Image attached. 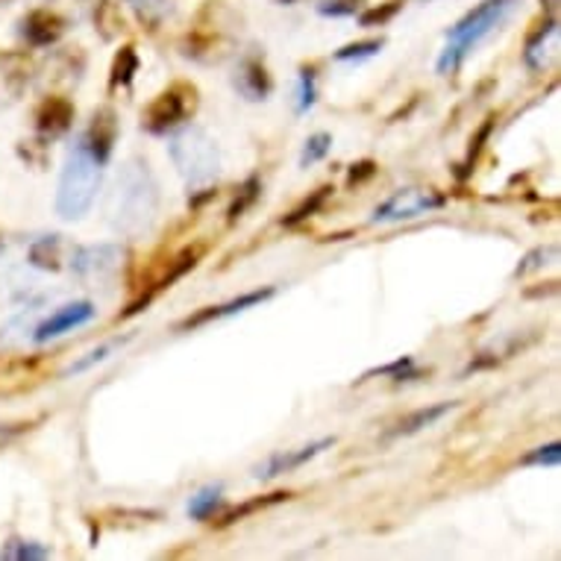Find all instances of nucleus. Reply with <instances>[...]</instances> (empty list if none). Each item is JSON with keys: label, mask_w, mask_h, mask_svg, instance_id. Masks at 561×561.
I'll use <instances>...</instances> for the list:
<instances>
[{"label": "nucleus", "mask_w": 561, "mask_h": 561, "mask_svg": "<svg viewBox=\"0 0 561 561\" xmlns=\"http://www.w3.org/2000/svg\"><path fill=\"white\" fill-rule=\"evenodd\" d=\"M159 183L145 159H127L115 176L110 201H106V221L118 236L138 239L153 230L159 218Z\"/></svg>", "instance_id": "obj_1"}, {"label": "nucleus", "mask_w": 561, "mask_h": 561, "mask_svg": "<svg viewBox=\"0 0 561 561\" xmlns=\"http://www.w3.org/2000/svg\"><path fill=\"white\" fill-rule=\"evenodd\" d=\"M103 180V165L92 157V150L85 148L83 136L68 150L59 176V188H56V215L62 221H80L98 201Z\"/></svg>", "instance_id": "obj_2"}, {"label": "nucleus", "mask_w": 561, "mask_h": 561, "mask_svg": "<svg viewBox=\"0 0 561 561\" xmlns=\"http://www.w3.org/2000/svg\"><path fill=\"white\" fill-rule=\"evenodd\" d=\"M517 7V0H485L479 3L477 10H470L456 27L447 33V47L438 56V75H453L459 71L461 62L485 42L494 30L503 27V21L512 15Z\"/></svg>", "instance_id": "obj_3"}, {"label": "nucleus", "mask_w": 561, "mask_h": 561, "mask_svg": "<svg viewBox=\"0 0 561 561\" xmlns=\"http://www.w3.org/2000/svg\"><path fill=\"white\" fill-rule=\"evenodd\" d=\"M168 153H171L176 174L183 176V183L192 192L206 188L221 171V153H218L215 138L194 124H183L174 129V136L168 141Z\"/></svg>", "instance_id": "obj_4"}, {"label": "nucleus", "mask_w": 561, "mask_h": 561, "mask_svg": "<svg viewBox=\"0 0 561 561\" xmlns=\"http://www.w3.org/2000/svg\"><path fill=\"white\" fill-rule=\"evenodd\" d=\"M201 106V92L197 85L176 80L168 89L148 103V110L141 112V129H148L150 136H168L176 127H183L194 118V112Z\"/></svg>", "instance_id": "obj_5"}, {"label": "nucleus", "mask_w": 561, "mask_h": 561, "mask_svg": "<svg viewBox=\"0 0 561 561\" xmlns=\"http://www.w3.org/2000/svg\"><path fill=\"white\" fill-rule=\"evenodd\" d=\"M444 206V194L435 188H400L388 197L382 206H377V213L370 215L374 224H397V221H412L417 215L435 213Z\"/></svg>", "instance_id": "obj_6"}, {"label": "nucleus", "mask_w": 561, "mask_h": 561, "mask_svg": "<svg viewBox=\"0 0 561 561\" xmlns=\"http://www.w3.org/2000/svg\"><path fill=\"white\" fill-rule=\"evenodd\" d=\"M124 262V248L118 244H92V248H71L68 267L71 274L89 283H106L110 276L118 274Z\"/></svg>", "instance_id": "obj_7"}, {"label": "nucleus", "mask_w": 561, "mask_h": 561, "mask_svg": "<svg viewBox=\"0 0 561 561\" xmlns=\"http://www.w3.org/2000/svg\"><path fill=\"white\" fill-rule=\"evenodd\" d=\"M203 253H206V244H194V248H185L180 250L171 262L165 265V271L162 274L153 276V283L150 286H145V291L133 300V304L121 312V318H133V314H138L145 306H150V300L159 295V291H165V288H171L176 283V279H183L192 267H197V262L203 259Z\"/></svg>", "instance_id": "obj_8"}, {"label": "nucleus", "mask_w": 561, "mask_h": 561, "mask_svg": "<svg viewBox=\"0 0 561 561\" xmlns=\"http://www.w3.org/2000/svg\"><path fill=\"white\" fill-rule=\"evenodd\" d=\"M94 314H98V309H94L92 300H77V304H68L62 306L59 312H54L50 318H45V321L38 323L36 332H33V339H36L38 344H45V341L50 339H59V335H65V332L92 323Z\"/></svg>", "instance_id": "obj_9"}, {"label": "nucleus", "mask_w": 561, "mask_h": 561, "mask_svg": "<svg viewBox=\"0 0 561 561\" xmlns=\"http://www.w3.org/2000/svg\"><path fill=\"white\" fill-rule=\"evenodd\" d=\"M85 141V148L92 150V157L106 165L115 150V141H118V115L112 106H101V110L92 115V124L85 133H80Z\"/></svg>", "instance_id": "obj_10"}, {"label": "nucleus", "mask_w": 561, "mask_h": 561, "mask_svg": "<svg viewBox=\"0 0 561 561\" xmlns=\"http://www.w3.org/2000/svg\"><path fill=\"white\" fill-rule=\"evenodd\" d=\"M276 295V288H259V291H250V295H241V297H232L230 304H221V306H206V309H197L194 314H188L185 321H180L176 330H197L203 323L209 321H221V318H230V314H239V312H248L253 306L265 304L271 297Z\"/></svg>", "instance_id": "obj_11"}, {"label": "nucleus", "mask_w": 561, "mask_h": 561, "mask_svg": "<svg viewBox=\"0 0 561 561\" xmlns=\"http://www.w3.org/2000/svg\"><path fill=\"white\" fill-rule=\"evenodd\" d=\"M65 19L54 10H33L21 19V38L30 47H50L65 36Z\"/></svg>", "instance_id": "obj_12"}, {"label": "nucleus", "mask_w": 561, "mask_h": 561, "mask_svg": "<svg viewBox=\"0 0 561 561\" xmlns=\"http://www.w3.org/2000/svg\"><path fill=\"white\" fill-rule=\"evenodd\" d=\"M75 124V103L59 94H50L38 103L36 110V129L42 138H59L65 136Z\"/></svg>", "instance_id": "obj_13"}, {"label": "nucleus", "mask_w": 561, "mask_h": 561, "mask_svg": "<svg viewBox=\"0 0 561 561\" xmlns=\"http://www.w3.org/2000/svg\"><path fill=\"white\" fill-rule=\"evenodd\" d=\"M332 444H335V438H321V442L306 444V447H300V450L271 456L265 465H259V468L253 470V477H256V479H274V477H279V473L297 470L300 465H306V461H312L314 456H321L323 450H330Z\"/></svg>", "instance_id": "obj_14"}, {"label": "nucleus", "mask_w": 561, "mask_h": 561, "mask_svg": "<svg viewBox=\"0 0 561 561\" xmlns=\"http://www.w3.org/2000/svg\"><path fill=\"white\" fill-rule=\"evenodd\" d=\"M232 85H236V92L250 103L267 101V94L274 92V80L267 75V68L259 59H244L239 65V71L232 77Z\"/></svg>", "instance_id": "obj_15"}, {"label": "nucleus", "mask_w": 561, "mask_h": 561, "mask_svg": "<svg viewBox=\"0 0 561 561\" xmlns=\"http://www.w3.org/2000/svg\"><path fill=\"white\" fill-rule=\"evenodd\" d=\"M68 256H71V248L59 236H45L30 248V265L42 271H62V262H68Z\"/></svg>", "instance_id": "obj_16"}, {"label": "nucleus", "mask_w": 561, "mask_h": 561, "mask_svg": "<svg viewBox=\"0 0 561 561\" xmlns=\"http://www.w3.org/2000/svg\"><path fill=\"white\" fill-rule=\"evenodd\" d=\"M456 405L459 403H438V405H426V409H417V412H412L409 417H403V421H400V424L391 430V438L414 435V433H421V430H426V426L438 424L444 414H450Z\"/></svg>", "instance_id": "obj_17"}, {"label": "nucleus", "mask_w": 561, "mask_h": 561, "mask_svg": "<svg viewBox=\"0 0 561 561\" xmlns=\"http://www.w3.org/2000/svg\"><path fill=\"white\" fill-rule=\"evenodd\" d=\"M556 38H559V21H556V15H550V19L543 21L541 27L535 30L533 38L526 42V54H524L526 65H529V68H535V71H538V68H543V65H547V54H550V50H547V45H550V42H556Z\"/></svg>", "instance_id": "obj_18"}, {"label": "nucleus", "mask_w": 561, "mask_h": 561, "mask_svg": "<svg viewBox=\"0 0 561 561\" xmlns=\"http://www.w3.org/2000/svg\"><path fill=\"white\" fill-rule=\"evenodd\" d=\"M288 497H291V494H286V491H276V494H267V497H253L248 500V503H241V506L224 508V515L218 517V526L239 524V520H244V517L256 515V512H262V508L267 506H276V503H283V500Z\"/></svg>", "instance_id": "obj_19"}, {"label": "nucleus", "mask_w": 561, "mask_h": 561, "mask_svg": "<svg viewBox=\"0 0 561 561\" xmlns=\"http://www.w3.org/2000/svg\"><path fill=\"white\" fill-rule=\"evenodd\" d=\"M221 494V485L201 488L192 497V503H188V517H192V520H209V517H215V512H224L227 506H224Z\"/></svg>", "instance_id": "obj_20"}, {"label": "nucleus", "mask_w": 561, "mask_h": 561, "mask_svg": "<svg viewBox=\"0 0 561 561\" xmlns=\"http://www.w3.org/2000/svg\"><path fill=\"white\" fill-rule=\"evenodd\" d=\"M138 75V54L133 45H124L112 59L110 71V85L112 89H127L133 83V77Z\"/></svg>", "instance_id": "obj_21"}, {"label": "nucleus", "mask_w": 561, "mask_h": 561, "mask_svg": "<svg viewBox=\"0 0 561 561\" xmlns=\"http://www.w3.org/2000/svg\"><path fill=\"white\" fill-rule=\"evenodd\" d=\"M332 192H335L332 185H321V188H314V192L309 194V197H306V201L300 203V206H297L295 213L286 215V218H283V224H286V227H297V224L309 221L312 215L321 213V206H323V203H327V201H330V194H332Z\"/></svg>", "instance_id": "obj_22"}, {"label": "nucleus", "mask_w": 561, "mask_h": 561, "mask_svg": "<svg viewBox=\"0 0 561 561\" xmlns=\"http://www.w3.org/2000/svg\"><path fill=\"white\" fill-rule=\"evenodd\" d=\"M0 559L7 561H45L50 559V550L42 547L36 541H21V538H12V541L3 543V550H0Z\"/></svg>", "instance_id": "obj_23"}, {"label": "nucleus", "mask_w": 561, "mask_h": 561, "mask_svg": "<svg viewBox=\"0 0 561 561\" xmlns=\"http://www.w3.org/2000/svg\"><path fill=\"white\" fill-rule=\"evenodd\" d=\"M259 194H262V180H259V176H248V183L241 185L239 194H236V201H232L230 209H227V221H239L241 215L248 213L250 206L259 201Z\"/></svg>", "instance_id": "obj_24"}, {"label": "nucleus", "mask_w": 561, "mask_h": 561, "mask_svg": "<svg viewBox=\"0 0 561 561\" xmlns=\"http://www.w3.org/2000/svg\"><path fill=\"white\" fill-rule=\"evenodd\" d=\"M129 10L136 12V19L145 24L148 30H153L159 21L165 19L168 0H124Z\"/></svg>", "instance_id": "obj_25"}, {"label": "nucleus", "mask_w": 561, "mask_h": 561, "mask_svg": "<svg viewBox=\"0 0 561 561\" xmlns=\"http://www.w3.org/2000/svg\"><path fill=\"white\" fill-rule=\"evenodd\" d=\"M382 47H386V38H382V36L365 38V42H353V45L335 50V59H339V62H362V59H370V56H377Z\"/></svg>", "instance_id": "obj_26"}, {"label": "nucleus", "mask_w": 561, "mask_h": 561, "mask_svg": "<svg viewBox=\"0 0 561 561\" xmlns=\"http://www.w3.org/2000/svg\"><path fill=\"white\" fill-rule=\"evenodd\" d=\"M314 98H318V89H314V68H300L297 75V92H295V112L304 115L314 106Z\"/></svg>", "instance_id": "obj_27"}, {"label": "nucleus", "mask_w": 561, "mask_h": 561, "mask_svg": "<svg viewBox=\"0 0 561 561\" xmlns=\"http://www.w3.org/2000/svg\"><path fill=\"white\" fill-rule=\"evenodd\" d=\"M417 374H421V370L414 368L412 356H400V359L391 362V365H382V368L368 370V374H365V377H362V379L391 377V379H397V382H403V379H412V377H417Z\"/></svg>", "instance_id": "obj_28"}, {"label": "nucleus", "mask_w": 561, "mask_h": 561, "mask_svg": "<svg viewBox=\"0 0 561 561\" xmlns=\"http://www.w3.org/2000/svg\"><path fill=\"white\" fill-rule=\"evenodd\" d=\"M491 129H494V118H488L482 127H479L477 138H470V150H468V157H465V162L459 165V180H465V176H470V171H473V165H477V159L479 153H482V148H485V141L488 136H491Z\"/></svg>", "instance_id": "obj_29"}, {"label": "nucleus", "mask_w": 561, "mask_h": 561, "mask_svg": "<svg viewBox=\"0 0 561 561\" xmlns=\"http://www.w3.org/2000/svg\"><path fill=\"white\" fill-rule=\"evenodd\" d=\"M332 148V136L330 133H314V136L306 138V148L300 153V168H309L314 162H321Z\"/></svg>", "instance_id": "obj_30"}, {"label": "nucleus", "mask_w": 561, "mask_h": 561, "mask_svg": "<svg viewBox=\"0 0 561 561\" xmlns=\"http://www.w3.org/2000/svg\"><path fill=\"white\" fill-rule=\"evenodd\" d=\"M400 10H403V0H388L382 7H374V10L362 12L359 24L362 27H382V24H388Z\"/></svg>", "instance_id": "obj_31"}, {"label": "nucleus", "mask_w": 561, "mask_h": 561, "mask_svg": "<svg viewBox=\"0 0 561 561\" xmlns=\"http://www.w3.org/2000/svg\"><path fill=\"white\" fill-rule=\"evenodd\" d=\"M556 259H559V248H556V244H547V248L533 250V253H526L524 262L517 265L515 276L533 274V271H538V267H543V265H550V262H556Z\"/></svg>", "instance_id": "obj_32"}, {"label": "nucleus", "mask_w": 561, "mask_h": 561, "mask_svg": "<svg viewBox=\"0 0 561 561\" xmlns=\"http://www.w3.org/2000/svg\"><path fill=\"white\" fill-rule=\"evenodd\" d=\"M124 341H127V339L110 341V344H101V347H94L92 353H85L83 359L75 362V365H71V368H68V374H83V370H89V368H92V365H101V362L110 359L112 353H115V350H118L121 344H124Z\"/></svg>", "instance_id": "obj_33"}, {"label": "nucleus", "mask_w": 561, "mask_h": 561, "mask_svg": "<svg viewBox=\"0 0 561 561\" xmlns=\"http://www.w3.org/2000/svg\"><path fill=\"white\" fill-rule=\"evenodd\" d=\"M365 0H323L318 3V12L327 15V19H347V15H356L362 10Z\"/></svg>", "instance_id": "obj_34"}, {"label": "nucleus", "mask_w": 561, "mask_h": 561, "mask_svg": "<svg viewBox=\"0 0 561 561\" xmlns=\"http://www.w3.org/2000/svg\"><path fill=\"white\" fill-rule=\"evenodd\" d=\"M559 459H561V444L552 442V444H547V447H538V450H533L529 456H524V459H520V465L552 468V465H559Z\"/></svg>", "instance_id": "obj_35"}, {"label": "nucleus", "mask_w": 561, "mask_h": 561, "mask_svg": "<svg viewBox=\"0 0 561 561\" xmlns=\"http://www.w3.org/2000/svg\"><path fill=\"white\" fill-rule=\"evenodd\" d=\"M377 171H379V165L374 162V159H362V162H356V165H350L347 185L353 188V185L368 183L370 176H377Z\"/></svg>", "instance_id": "obj_36"}, {"label": "nucleus", "mask_w": 561, "mask_h": 561, "mask_svg": "<svg viewBox=\"0 0 561 561\" xmlns=\"http://www.w3.org/2000/svg\"><path fill=\"white\" fill-rule=\"evenodd\" d=\"M276 3H283V7H288V3H295V0H276Z\"/></svg>", "instance_id": "obj_37"}, {"label": "nucleus", "mask_w": 561, "mask_h": 561, "mask_svg": "<svg viewBox=\"0 0 561 561\" xmlns=\"http://www.w3.org/2000/svg\"><path fill=\"white\" fill-rule=\"evenodd\" d=\"M0 253H3V236H0Z\"/></svg>", "instance_id": "obj_38"}]
</instances>
